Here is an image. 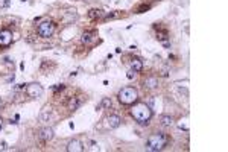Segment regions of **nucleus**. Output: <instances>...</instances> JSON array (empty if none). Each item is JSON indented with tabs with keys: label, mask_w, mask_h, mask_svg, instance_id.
Instances as JSON below:
<instances>
[{
	"label": "nucleus",
	"mask_w": 228,
	"mask_h": 152,
	"mask_svg": "<svg viewBox=\"0 0 228 152\" xmlns=\"http://www.w3.org/2000/svg\"><path fill=\"white\" fill-rule=\"evenodd\" d=\"M117 97H119L120 104H123V105H132V104H136L137 99H138V91H137L134 87H125V88H122L119 91Z\"/></svg>",
	"instance_id": "7ed1b4c3"
},
{
	"label": "nucleus",
	"mask_w": 228,
	"mask_h": 152,
	"mask_svg": "<svg viewBox=\"0 0 228 152\" xmlns=\"http://www.w3.org/2000/svg\"><path fill=\"white\" fill-rule=\"evenodd\" d=\"M67 106H68V110H70V111L78 110V108L81 106V99H79V97H70V99H68Z\"/></svg>",
	"instance_id": "9b49d317"
},
{
	"label": "nucleus",
	"mask_w": 228,
	"mask_h": 152,
	"mask_svg": "<svg viewBox=\"0 0 228 152\" xmlns=\"http://www.w3.org/2000/svg\"><path fill=\"white\" fill-rule=\"evenodd\" d=\"M157 38H158V41L163 44V46L166 47V49H171V41H169V37H167V32H160L158 35H157Z\"/></svg>",
	"instance_id": "9d476101"
},
{
	"label": "nucleus",
	"mask_w": 228,
	"mask_h": 152,
	"mask_svg": "<svg viewBox=\"0 0 228 152\" xmlns=\"http://www.w3.org/2000/svg\"><path fill=\"white\" fill-rule=\"evenodd\" d=\"M11 43H12V32L11 31H8V29L0 31V46L6 47V46H9Z\"/></svg>",
	"instance_id": "423d86ee"
},
{
	"label": "nucleus",
	"mask_w": 228,
	"mask_h": 152,
	"mask_svg": "<svg viewBox=\"0 0 228 152\" xmlns=\"http://www.w3.org/2000/svg\"><path fill=\"white\" fill-rule=\"evenodd\" d=\"M38 137H40V140L43 141V143H47L49 140L53 139V129L52 128H43L41 131H40Z\"/></svg>",
	"instance_id": "0eeeda50"
},
{
	"label": "nucleus",
	"mask_w": 228,
	"mask_h": 152,
	"mask_svg": "<svg viewBox=\"0 0 228 152\" xmlns=\"http://www.w3.org/2000/svg\"><path fill=\"white\" fill-rule=\"evenodd\" d=\"M67 151L68 152H82L84 151V145L79 140H72L67 145Z\"/></svg>",
	"instance_id": "6e6552de"
},
{
	"label": "nucleus",
	"mask_w": 228,
	"mask_h": 152,
	"mask_svg": "<svg viewBox=\"0 0 228 152\" xmlns=\"http://www.w3.org/2000/svg\"><path fill=\"white\" fill-rule=\"evenodd\" d=\"M47 116H50V106H44V110L41 113V120H46Z\"/></svg>",
	"instance_id": "6ab92c4d"
},
{
	"label": "nucleus",
	"mask_w": 228,
	"mask_h": 152,
	"mask_svg": "<svg viewBox=\"0 0 228 152\" xmlns=\"http://www.w3.org/2000/svg\"><path fill=\"white\" fill-rule=\"evenodd\" d=\"M149 106H151V108L154 106V97H151V99H149Z\"/></svg>",
	"instance_id": "393cba45"
},
{
	"label": "nucleus",
	"mask_w": 228,
	"mask_h": 152,
	"mask_svg": "<svg viewBox=\"0 0 228 152\" xmlns=\"http://www.w3.org/2000/svg\"><path fill=\"white\" fill-rule=\"evenodd\" d=\"M149 8H151V6H149V5H143V6H140V8H138V14H141V12H145V11H148Z\"/></svg>",
	"instance_id": "412c9836"
},
{
	"label": "nucleus",
	"mask_w": 228,
	"mask_h": 152,
	"mask_svg": "<svg viewBox=\"0 0 228 152\" xmlns=\"http://www.w3.org/2000/svg\"><path fill=\"white\" fill-rule=\"evenodd\" d=\"M91 38H93V34H90V32H85V34H82V38H81V40H82V43H84V44H88V43L91 41Z\"/></svg>",
	"instance_id": "f3484780"
},
{
	"label": "nucleus",
	"mask_w": 228,
	"mask_h": 152,
	"mask_svg": "<svg viewBox=\"0 0 228 152\" xmlns=\"http://www.w3.org/2000/svg\"><path fill=\"white\" fill-rule=\"evenodd\" d=\"M110 106H111V99H110V97H103L102 101H101V104L96 106V110H97V111H99V110H102V108L108 110Z\"/></svg>",
	"instance_id": "4468645a"
},
{
	"label": "nucleus",
	"mask_w": 228,
	"mask_h": 152,
	"mask_svg": "<svg viewBox=\"0 0 228 152\" xmlns=\"http://www.w3.org/2000/svg\"><path fill=\"white\" fill-rule=\"evenodd\" d=\"M167 141H169V137L164 134V132H155V134H152L151 137L148 139L146 141V149L148 151H161L166 145H167Z\"/></svg>",
	"instance_id": "f03ea898"
},
{
	"label": "nucleus",
	"mask_w": 228,
	"mask_h": 152,
	"mask_svg": "<svg viewBox=\"0 0 228 152\" xmlns=\"http://www.w3.org/2000/svg\"><path fill=\"white\" fill-rule=\"evenodd\" d=\"M2 149H8V145H6V141H2Z\"/></svg>",
	"instance_id": "b1692460"
},
{
	"label": "nucleus",
	"mask_w": 228,
	"mask_h": 152,
	"mask_svg": "<svg viewBox=\"0 0 228 152\" xmlns=\"http://www.w3.org/2000/svg\"><path fill=\"white\" fill-rule=\"evenodd\" d=\"M119 15H120V12L114 11V12H111V14H108V15H105L103 18H105V20H111V18H116V17H119Z\"/></svg>",
	"instance_id": "aec40b11"
},
{
	"label": "nucleus",
	"mask_w": 228,
	"mask_h": 152,
	"mask_svg": "<svg viewBox=\"0 0 228 152\" xmlns=\"http://www.w3.org/2000/svg\"><path fill=\"white\" fill-rule=\"evenodd\" d=\"M157 85H158V79L155 78V76H149V78H146L145 79V87L146 88H157Z\"/></svg>",
	"instance_id": "ddd939ff"
},
{
	"label": "nucleus",
	"mask_w": 228,
	"mask_h": 152,
	"mask_svg": "<svg viewBox=\"0 0 228 152\" xmlns=\"http://www.w3.org/2000/svg\"><path fill=\"white\" fill-rule=\"evenodd\" d=\"M0 128H2V119H0Z\"/></svg>",
	"instance_id": "bb28decb"
},
{
	"label": "nucleus",
	"mask_w": 228,
	"mask_h": 152,
	"mask_svg": "<svg viewBox=\"0 0 228 152\" xmlns=\"http://www.w3.org/2000/svg\"><path fill=\"white\" fill-rule=\"evenodd\" d=\"M2 105H3V104H2V99H0V108H2Z\"/></svg>",
	"instance_id": "a878e982"
},
{
	"label": "nucleus",
	"mask_w": 228,
	"mask_h": 152,
	"mask_svg": "<svg viewBox=\"0 0 228 152\" xmlns=\"http://www.w3.org/2000/svg\"><path fill=\"white\" fill-rule=\"evenodd\" d=\"M131 116L141 125H148L152 117V108L148 104H136L131 108Z\"/></svg>",
	"instance_id": "f257e3e1"
},
{
	"label": "nucleus",
	"mask_w": 228,
	"mask_h": 152,
	"mask_svg": "<svg viewBox=\"0 0 228 152\" xmlns=\"http://www.w3.org/2000/svg\"><path fill=\"white\" fill-rule=\"evenodd\" d=\"M160 122H161L163 126H171L172 123H173V119H172L171 116H166V114H164V116L160 117Z\"/></svg>",
	"instance_id": "2eb2a0df"
},
{
	"label": "nucleus",
	"mask_w": 228,
	"mask_h": 152,
	"mask_svg": "<svg viewBox=\"0 0 228 152\" xmlns=\"http://www.w3.org/2000/svg\"><path fill=\"white\" fill-rule=\"evenodd\" d=\"M129 67L132 71H141L143 70V62L140 58H132L129 61Z\"/></svg>",
	"instance_id": "1a4fd4ad"
},
{
	"label": "nucleus",
	"mask_w": 228,
	"mask_h": 152,
	"mask_svg": "<svg viewBox=\"0 0 228 152\" xmlns=\"http://www.w3.org/2000/svg\"><path fill=\"white\" fill-rule=\"evenodd\" d=\"M120 122H122V120H120V117L119 116H116V114H113V116H110L108 117V126H110V128H119V126H120Z\"/></svg>",
	"instance_id": "f8f14e48"
},
{
	"label": "nucleus",
	"mask_w": 228,
	"mask_h": 152,
	"mask_svg": "<svg viewBox=\"0 0 228 152\" xmlns=\"http://www.w3.org/2000/svg\"><path fill=\"white\" fill-rule=\"evenodd\" d=\"M178 128L184 129V131H189V123H187V119H181L178 122Z\"/></svg>",
	"instance_id": "a211bd4d"
},
{
	"label": "nucleus",
	"mask_w": 228,
	"mask_h": 152,
	"mask_svg": "<svg viewBox=\"0 0 228 152\" xmlns=\"http://www.w3.org/2000/svg\"><path fill=\"white\" fill-rule=\"evenodd\" d=\"M134 75H136V71L129 70L128 73H126V78H128V79H132V78H134Z\"/></svg>",
	"instance_id": "4be33fe9"
},
{
	"label": "nucleus",
	"mask_w": 228,
	"mask_h": 152,
	"mask_svg": "<svg viewBox=\"0 0 228 152\" xmlns=\"http://www.w3.org/2000/svg\"><path fill=\"white\" fill-rule=\"evenodd\" d=\"M26 93L29 97H40L41 94H43V87L40 85V84H29L27 87H26Z\"/></svg>",
	"instance_id": "39448f33"
},
{
	"label": "nucleus",
	"mask_w": 228,
	"mask_h": 152,
	"mask_svg": "<svg viewBox=\"0 0 228 152\" xmlns=\"http://www.w3.org/2000/svg\"><path fill=\"white\" fill-rule=\"evenodd\" d=\"M58 90H64V85H55L53 87V91H58Z\"/></svg>",
	"instance_id": "5701e85b"
},
{
	"label": "nucleus",
	"mask_w": 228,
	"mask_h": 152,
	"mask_svg": "<svg viewBox=\"0 0 228 152\" xmlns=\"http://www.w3.org/2000/svg\"><path fill=\"white\" fill-rule=\"evenodd\" d=\"M103 14L101 9H90V12H88V17L90 18H101Z\"/></svg>",
	"instance_id": "dca6fc26"
},
{
	"label": "nucleus",
	"mask_w": 228,
	"mask_h": 152,
	"mask_svg": "<svg viewBox=\"0 0 228 152\" xmlns=\"http://www.w3.org/2000/svg\"><path fill=\"white\" fill-rule=\"evenodd\" d=\"M55 32V23L53 22H43L38 24V35L43 38H49Z\"/></svg>",
	"instance_id": "20e7f679"
}]
</instances>
